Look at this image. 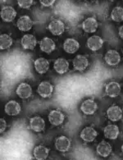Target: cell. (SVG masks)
Listing matches in <instances>:
<instances>
[{"mask_svg": "<svg viewBox=\"0 0 123 160\" xmlns=\"http://www.w3.org/2000/svg\"><path fill=\"white\" fill-rule=\"evenodd\" d=\"M96 151L99 155L103 157V158H106L112 153V146L108 142L103 140L98 145L96 148Z\"/></svg>", "mask_w": 123, "mask_h": 160, "instance_id": "cell-22", "label": "cell"}, {"mask_svg": "<svg viewBox=\"0 0 123 160\" xmlns=\"http://www.w3.org/2000/svg\"><path fill=\"white\" fill-rule=\"evenodd\" d=\"M1 18L5 22H11L15 19L17 16V12L12 7L10 6H6L2 8L1 10Z\"/></svg>", "mask_w": 123, "mask_h": 160, "instance_id": "cell-15", "label": "cell"}, {"mask_svg": "<svg viewBox=\"0 0 123 160\" xmlns=\"http://www.w3.org/2000/svg\"><path fill=\"white\" fill-rule=\"evenodd\" d=\"M54 70L58 74H64L66 73L69 69V62L65 58H57L53 64Z\"/></svg>", "mask_w": 123, "mask_h": 160, "instance_id": "cell-21", "label": "cell"}, {"mask_svg": "<svg viewBox=\"0 0 123 160\" xmlns=\"http://www.w3.org/2000/svg\"><path fill=\"white\" fill-rule=\"evenodd\" d=\"M5 112L9 116H16L20 113L21 105L17 102L14 100H11L6 103L4 108Z\"/></svg>", "mask_w": 123, "mask_h": 160, "instance_id": "cell-17", "label": "cell"}, {"mask_svg": "<svg viewBox=\"0 0 123 160\" xmlns=\"http://www.w3.org/2000/svg\"><path fill=\"white\" fill-rule=\"evenodd\" d=\"M89 66V61L87 58L83 55H77L73 59V67L76 70L79 72H83Z\"/></svg>", "mask_w": 123, "mask_h": 160, "instance_id": "cell-12", "label": "cell"}, {"mask_svg": "<svg viewBox=\"0 0 123 160\" xmlns=\"http://www.w3.org/2000/svg\"><path fill=\"white\" fill-rule=\"evenodd\" d=\"M121 92V86L116 81H111L105 87L106 95L111 97V98H116L119 95Z\"/></svg>", "mask_w": 123, "mask_h": 160, "instance_id": "cell-3", "label": "cell"}, {"mask_svg": "<svg viewBox=\"0 0 123 160\" xmlns=\"http://www.w3.org/2000/svg\"><path fill=\"white\" fill-rule=\"evenodd\" d=\"M107 116L108 119L112 122H117L122 118L123 112L121 108L116 105H112L107 110Z\"/></svg>", "mask_w": 123, "mask_h": 160, "instance_id": "cell-4", "label": "cell"}, {"mask_svg": "<svg viewBox=\"0 0 123 160\" xmlns=\"http://www.w3.org/2000/svg\"><path fill=\"white\" fill-rule=\"evenodd\" d=\"M40 47L41 51L47 53H51L53 51H54L56 45L55 43L52 39L48 37H45L42 39L40 42Z\"/></svg>", "mask_w": 123, "mask_h": 160, "instance_id": "cell-19", "label": "cell"}, {"mask_svg": "<svg viewBox=\"0 0 123 160\" xmlns=\"http://www.w3.org/2000/svg\"><path fill=\"white\" fill-rule=\"evenodd\" d=\"M34 25V22L31 20V18L28 16H22L17 21V26L18 29L22 31H30Z\"/></svg>", "mask_w": 123, "mask_h": 160, "instance_id": "cell-11", "label": "cell"}, {"mask_svg": "<svg viewBox=\"0 0 123 160\" xmlns=\"http://www.w3.org/2000/svg\"><path fill=\"white\" fill-rule=\"evenodd\" d=\"M35 70L38 73L40 74H44L47 72V71L48 70L49 68V62L48 60L44 58H40L35 61Z\"/></svg>", "mask_w": 123, "mask_h": 160, "instance_id": "cell-24", "label": "cell"}, {"mask_svg": "<svg viewBox=\"0 0 123 160\" xmlns=\"http://www.w3.org/2000/svg\"><path fill=\"white\" fill-rule=\"evenodd\" d=\"M81 110L86 115H93L98 110V104L93 99H86L82 103Z\"/></svg>", "mask_w": 123, "mask_h": 160, "instance_id": "cell-1", "label": "cell"}, {"mask_svg": "<svg viewBox=\"0 0 123 160\" xmlns=\"http://www.w3.org/2000/svg\"><path fill=\"white\" fill-rule=\"evenodd\" d=\"M80 48L79 42L75 39H66L64 41L63 44V49L68 53H74L77 52V50Z\"/></svg>", "mask_w": 123, "mask_h": 160, "instance_id": "cell-20", "label": "cell"}, {"mask_svg": "<svg viewBox=\"0 0 123 160\" xmlns=\"http://www.w3.org/2000/svg\"><path fill=\"white\" fill-rule=\"evenodd\" d=\"M104 60L110 66H116L121 61V56L116 50H108L104 56Z\"/></svg>", "mask_w": 123, "mask_h": 160, "instance_id": "cell-7", "label": "cell"}, {"mask_svg": "<svg viewBox=\"0 0 123 160\" xmlns=\"http://www.w3.org/2000/svg\"><path fill=\"white\" fill-rule=\"evenodd\" d=\"M55 147L60 152L68 151L71 148V140L66 136H59L56 139L55 141Z\"/></svg>", "mask_w": 123, "mask_h": 160, "instance_id": "cell-8", "label": "cell"}, {"mask_svg": "<svg viewBox=\"0 0 123 160\" xmlns=\"http://www.w3.org/2000/svg\"><path fill=\"white\" fill-rule=\"evenodd\" d=\"M53 90V86L52 84L48 81H43L38 86L37 92L43 98H48L51 96Z\"/></svg>", "mask_w": 123, "mask_h": 160, "instance_id": "cell-5", "label": "cell"}, {"mask_svg": "<svg viewBox=\"0 0 123 160\" xmlns=\"http://www.w3.org/2000/svg\"><path fill=\"white\" fill-rule=\"evenodd\" d=\"M121 151H122V153H123V145H121Z\"/></svg>", "mask_w": 123, "mask_h": 160, "instance_id": "cell-32", "label": "cell"}, {"mask_svg": "<svg viewBox=\"0 0 123 160\" xmlns=\"http://www.w3.org/2000/svg\"><path fill=\"white\" fill-rule=\"evenodd\" d=\"M87 47L92 51H98L103 47V40L98 35H93L87 40Z\"/></svg>", "mask_w": 123, "mask_h": 160, "instance_id": "cell-10", "label": "cell"}, {"mask_svg": "<svg viewBox=\"0 0 123 160\" xmlns=\"http://www.w3.org/2000/svg\"><path fill=\"white\" fill-rule=\"evenodd\" d=\"M12 44V39L9 35L2 34L0 36V48L1 49H7Z\"/></svg>", "mask_w": 123, "mask_h": 160, "instance_id": "cell-26", "label": "cell"}, {"mask_svg": "<svg viewBox=\"0 0 123 160\" xmlns=\"http://www.w3.org/2000/svg\"><path fill=\"white\" fill-rule=\"evenodd\" d=\"M40 3L44 7H50L55 2L54 0H40Z\"/></svg>", "mask_w": 123, "mask_h": 160, "instance_id": "cell-29", "label": "cell"}, {"mask_svg": "<svg viewBox=\"0 0 123 160\" xmlns=\"http://www.w3.org/2000/svg\"><path fill=\"white\" fill-rule=\"evenodd\" d=\"M64 119H65L64 114L58 110H53L48 114L49 122L53 126H60L63 123Z\"/></svg>", "mask_w": 123, "mask_h": 160, "instance_id": "cell-9", "label": "cell"}, {"mask_svg": "<svg viewBox=\"0 0 123 160\" xmlns=\"http://www.w3.org/2000/svg\"><path fill=\"white\" fill-rule=\"evenodd\" d=\"M18 6L23 9H29L34 4L33 0H18Z\"/></svg>", "mask_w": 123, "mask_h": 160, "instance_id": "cell-28", "label": "cell"}, {"mask_svg": "<svg viewBox=\"0 0 123 160\" xmlns=\"http://www.w3.org/2000/svg\"><path fill=\"white\" fill-rule=\"evenodd\" d=\"M17 94L21 99H29L32 94V89L31 86L27 83H22L18 86L17 89Z\"/></svg>", "mask_w": 123, "mask_h": 160, "instance_id": "cell-14", "label": "cell"}, {"mask_svg": "<svg viewBox=\"0 0 123 160\" xmlns=\"http://www.w3.org/2000/svg\"><path fill=\"white\" fill-rule=\"evenodd\" d=\"M80 136L86 142H92L98 136V132L92 127H87L82 130Z\"/></svg>", "mask_w": 123, "mask_h": 160, "instance_id": "cell-6", "label": "cell"}, {"mask_svg": "<svg viewBox=\"0 0 123 160\" xmlns=\"http://www.w3.org/2000/svg\"><path fill=\"white\" fill-rule=\"evenodd\" d=\"M30 127L34 132H41L45 128V122L40 117H34L30 120Z\"/></svg>", "mask_w": 123, "mask_h": 160, "instance_id": "cell-13", "label": "cell"}, {"mask_svg": "<svg viewBox=\"0 0 123 160\" xmlns=\"http://www.w3.org/2000/svg\"><path fill=\"white\" fill-rule=\"evenodd\" d=\"M111 18L116 22H123V8L116 7L112 9Z\"/></svg>", "mask_w": 123, "mask_h": 160, "instance_id": "cell-27", "label": "cell"}, {"mask_svg": "<svg viewBox=\"0 0 123 160\" xmlns=\"http://www.w3.org/2000/svg\"><path fill=\"white\" fill-rule=\"evenodd\" d=\"M22 47L25 49H34L37 44V40L35 39V37L33 35L28 34V35H25L22 38L21 40Z\"/></svg>", "mask_w": 123, "mask_h": 160, "instance_id": "cell-16", "label": "cell"}, {"mask_svg": "<svg viewBox=\"0 0 123 160\" xmlns=\"http://www.w3.org/2000/svg\"><path fill=\"white\" fill-rule=\"evenodd\" d=\"M118 33H119V36H120V37L123 40V26H121V27L119 28Z\"/></svg>", "mask_w": 123, "mask_h": 160, "instance_id": "cell-31", "label": "cell"}, {"mask_svg": "<svg viewBox=\"0 0 123 160\" xmlns=\"http://www.w3.org/2000/svg\"><path fill=\"white\" fill-rule=\"evenodd\" d=\"M98 22L95 18H88L82 23V28L87 33H94L98 28Z\"/></svg>", "mask_w": 123, "mask_h": 160, "instance_id": "cell-18", "label": "cell"}, {"mask_svg": "<svg viewBox=\"0 0 123 160\" xmlns=\"http://www.w3.org/2000/svg\"><path fill=\"white\" fill-rule=\"evenodd\" d=\"M122 54H123V50H122Z\"/></svg>", "mask_w": 123, "mask_h": 160, "instance_id": "cell-33", "label": "cell"}, {"mask_svg": "<svg viewBox=\"0 0 123 160\" xmlns=\"http://www.w3.org/2000/svg\"><path fill=\"white\" fill-rule=\"evenodd\" d=\"M49 149L44 145H39L36 146L34 149V156L36 159H46L48 156Z\"/></svg>", "mask_w": 123, "mask_h": 160, "instance_id": "cell-25", "label": "cell"}, {"mask_svg": "<svg viewBox=\"0 0 123 160\" xmlns=\"http://www.w3.org/2000/svg\"><path fill=\"white\" fill-rule=\"evenodd\" d=\"M0 126H1L0 132L2 133V132H4L5 130H6V128H7V122H6V121H5L3 118H1V120H0Z\"/></svg>", "mask_w": 123, "mask_h": 160, "instance_id": "cell-30", "label": "cell"}, {"mask_svg": "<svg viewBox=\"0 0 123 160\" xmlns=\"http://www.w3.org/2000/svg\"><path fill=\"white\" fill-rule=\"evenodd\" d=\"M103 133L106 138L110 140H116L119 136V128L116 125H108L104 127Z\"/></svg>", "mask_w": 123, "mask_h": 160, "instance_id": "cell-23", "label": "cell"}, {"mask_svg": "<svg viewBox=\"0 0 123 160\" xmlns=\"http://www.w3.org/2000/svg\"><path fill=\"white\" fill-rule=\"evenodd\" d=\"M48 30L53 35H61L65 31V25L62 21L54 19L48 25Z\"/></svg>", "mask_w": 123, "mask_h": 160, "instance_id": "cell-2", "label": "cell"}]
</instances>
